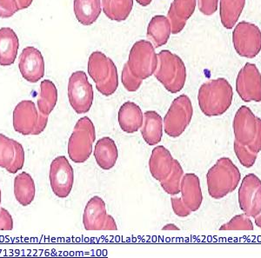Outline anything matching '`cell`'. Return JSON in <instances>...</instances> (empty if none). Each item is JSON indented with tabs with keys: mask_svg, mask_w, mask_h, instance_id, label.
I'll use <instances>...</instances> for the list:
<instances>
[{
	"mask_svg": "<svg viewBox=\"0 0 261 258\" xmlns=\"http://www.w3.org/2000/svg\"><path fill=\"white\" fill-rule=\"evenodd\" d=\"M235 51L241 56L253 59L261 51V31L256 24L242 21L232 33Z\"/></svg>",
	"mask_w": 261,
	"mask_h": 258,
	"instance_id": "obj_10",
	"label": "cell"
},
{
	"mask_svg": "<svg viewBox=\"0 0 261 258\" xmlns=\"http://www.w3.org/2000/svg\"><path fill=\"white\" fill-rule=\"evenodd\" d=\"M162 230L163 231H179V228L177 227L175 224H173V223H169L167 225L164 226Z\"/></svg>",
	"mask_w": 261,
	"mask_h": 258,
	"instance_id": "obj_42",
	"label": "cell"
},
{
	"mask_svg": "<svg viewBox=\"0 0 261 258\" xmlns=\"http://www.w3.org/2000/svg\"><path fill=\"white\" fill-rule=\"evenodd\" d=\"M173 157L164 146H156L151 152L149 160V169L152 178L161 182L168 178L172 170Z\"/></svg>",
	"mask_w": 261,
	"mask_h": 258,
	"instance_id": "obj_19",
	"label": "cell"
},
{
	"mask_svg": "<svg viewBox=\"0 0 261 258\" xmlns=\"http://www.w3.org/2000/svg\"><path fill=\"white\" fill-rule=\"evenodd\" d=\"M16 140L6 137L4 134H0V167L9 169L15 157Z\"/></svg>",
	"mask_w": 261,
	"mask_h": 258,
	"instance_id": "obj_31",
	"label": "cell"
},
{
	"mask_svg": "<svg viewBox=\"0 0 261 258\" xmlns=\"http://www.w3.org/2000/svg\"><path fill=\"white\" fill-rule=\"evenodd\" d=\"M118 120L122 131L126 133H135L142 127L144 114L138 104L127 101L120 107Z\"/></svg>",
	"mask_w": 261,
	"mask_h": 258,
	"instance_id": "obj_20",
	"label": "cell"
},
{
	"mask_svg": "<svg viewBox=\"0 0 261 258\" xmlns=\"http://www.w3.org/2000/svg\"><path fill=\"white\" fill-rule=\"evenodd\" d=\"M171 33V24L167 17L157 15L151 18L147 27V38L152 42L154 47H161L166 45Z\"/></svg>",
	"mask_w": 261,
	"mask_h": 258,
	"instance_id": "obj_24",
	"label": "cell"
},
{
	"mask_svg": "<svg viewBox=\"0 0 261 258\" xmlns=\"http://www.w3.org/2000/svg\"><path fill=\"white\" fill-rule=\"evenodd\" d=\"M35 183L32 176L22 172L14 179V196L19 205L28 206L35 198Z\"/></svg>",
	"mask_w": 261,
	"mask_h": 258,
	"instance_id": "obj_25",
	"label": "cell"
},
{
	"mask_svg": "<svg viewBox=\"0 0 261 258\" xmlns=\"http://www.w3.org/2000/svg\"><path fill=\"white\" fill-rule=\"evenodd\" d=\"M93 88L88 77L83 71L73 72L69 78V103L77 114H84L91 110L93 103Z\"/></svg>",
	"mask_w": 261,
	"mask_h": 258,
	"instance_id": "obj_9",
	"label": "cell"
},
{
	"mask_svg": "<svg viewBox=\"0 0 261 258\" xmlns=\"http://www.w3.org/2000/svg\"><path fill=\"white\" fill-rule=\"evenodd\" d=\"M181 199L192 212L199 211L203 202L200 181L194 173L184 174L180 183Z\"/></svg>",
	"mask_w": 261,
	"mask_h": 258,
	"instance_id": "obj_18",
	"label": "cell"
},
{
	"mask_svg": "<svg viewBox=\"0 0 261 258\" xmlns=\"http://www.w3.org/2000/svg\"><path fill=\"white\" fill-rule=\"evenodd\" d=\"M154 76L166 91L175 94L184 88L187 81V67L178 55L168 50H163L158 54V66Z\"/></svg>",
	"mask_w": 261,
	"mask_h": 258,
	"instance_id": "obj_3",
	"label": "cell"
},
{
	"mask_svg": "<svg viewBox=\"0 0 261 258\" xmlns=\"http://www.w3.org/2000/svg\"><path fill=\"white\" fill-rule=\"evenodd\" d=\"M18 68L27 82H39L45 75V60L40 51L33 46L24 48L19 56Z\"/></svg>",
	"mask_w": 261,
	"mask_h": 258,
	"instance_id": "obj_16",
	"label": "cell"
},
{
	"mask_svg": "<svg viewBox=\"0 0 261 258\" xmlns=\"http://www.w3.org/2000/svg\"><path fill=\"white\" fill-rule=\"evenodd\" d=\"M251 152L258 154L261 152V119L257 117V133L252 144L247 146Z\"/></svg>",
	"mask_w": 261,
	"mask_h": 258,
	"instance_id": "obj_40",
	"label": "cell"
},
{
	"mask_svg": "<svg viewBox=\"0 0 261 258\" xmlns=\"http://www.w3.org/2000/svg\"><path fill=\"white\" fill-rule=\"evenodd\" d=\"M233 99L231 83L224 77L203 83L198 92V103L205 116H221L229 110Z\"/></svg>",
	"mask_w": 261,
	"mask_h": 258,
	"instance_id": "obj_1",
	"label": "cell"
},
{
	"mask_svg": "<svg viewBox=\"0 0 261 258\" xmlns=\"http://www.w3.org/2000/svg\"><path fill=\"white\" fill-rule=\"evenodd\" d=\"M241 173L229 157H221L206 174L208 193L214 199L224 198L237 189Z\"/></svg>",
	"mask_w": 261,
	"mask_h": 258,
	"instance_id": "obj_2",
	"label": "cell"
},
{
	"mask_svg": "<svg viewBox=\"0 0 261 258\" xmlns=\"http://www.w3.org/2000/svg\"><path fill=\"white\" fill-rule=\"evenodd\" d=\"M83 224L86 231H116L115 220L107 215L104 200L95 196L86 204L83 215Z\"/></svg>",
	"mask_w": 261,
	"mask_h": 258,
	"instance_id": "obj_13",
	"label": "cell"
},
{
	"mask_svg": "<svg viewBox=\"0 0 261 258\" xmlns=\"http://www.w3.org/2000/svg\"><path fill=\"white\" fill-rule=\"evenodd\" d=\"M184 176V170L178 160H173L172 170L168 178L161 182V187L168 195L176 196L180 192V183Z\"/></svg>",
	"mask_w": 261,
	"mask_h": 258,
	"instance_id": "obj_30",
	"label": "cell"
},
{
	"mask_svg": "<svg viewBox=\"0 0 261 258\" xmlns=\"http://www.w3.org/2000/svg\"><path fill=\"white\" fill-rule=\"evenodd\" d=\"M13 228V219L9 211L0 208V231H12Z\"/></svg>",
	"mask_w": 261,
	"mask_h": 258,
	"instance_id": "obj_39",
	"label": "cell"
},
{
	"mask_svg": "<svg viewBox=\"0 0 261 258\" xmlns=\"http://www.w3.org/2000/svg\"><path fill=\"white\" fill-rule=\"evenodd\" d=\"M127 65L130 72L142 80L154 74L158 66V55L151 42L137 41L130 49Z\"/></svg>",
	"mask_w": 261,
	"mask_h": 258,
	"instance_id": "obj_8",
	"label": "cell"
},
{
	"mask_svg": "<svg viewBox=\"0 0 261 258\" xmlns=\"http://www.w3.org/2000/svg\"><path fill=\"white\" fill-rule=\"evenodd\" d=\"M101 6L107 18L122 22L130 16L134 0H101Z\"/></svg>",
	"mask_w": 261,
	"mask_h": 258,
	"instance_id": "obj_28",
	"label": "cell"
},
{
	"mask_svg": "<svg viewBox=\"0 0 261 258\" xmlns=\"http://www.w3.org/2000/svg\"><path fill=\"white\" fill-rule=\"evenodd\" d=\"M33 0H17L18 9L24 10L28 8L33 4Z\"/></svg>",
	"mask_w": 261,
	"mask_h": 258,
	"instance_id": "obj_41",
	"label": "cell"
},
{
	"mask_svg": "<svg viewBox=\"0 0 261 258\" xmlns=\"http://www.w3.org/2000/svg\"><path fill=\"white\" fill-rule=\"evenodd\" d=\"M246 5V0H220V15L223 26L232 29Z\"/></svg>",
	"mask_w": 261,
	"mask_h": 258,
	"instance_id": "obj_27",
	"label": "cell"
},
{
	"mask_svg": "<svg viewBox=\"0 0 261 258\" xmlns=\"http://www.w3.org/2000/svg\"><path fill=\"white\" fill-rule=\"evenodd\" d=\"M48 116L37 110L31 100L19 102L12 114V125L16 132L24 136L39 135L47 126Z\"/></svg>",
	"mask_w": 261,
	"mask_h": 258,
	"instance_id": "obj_6",
	"label": "cell"
},
{
	"mask_svg": "<svg viewBox=\"0 0 261 258\" xmlns=\"http://www.w3.org/2000/svg\"><path fill=\"white\" fill-rule=\"evenodd\" d=\"M241 211L255 218L261 213V180L253 173L244 177L238 193Z\"/></svg>",
	"mask_w": 261,
	"mask_h": 258,
	"instance_id": "obj_11",
	"label": "cell"
},
{
	"mask_svg": "<svg viewBox=\"0 0 261 258\" xmlns=\"http://www.w3.org/2000/svg\"><path fill=\"white\" fill-rule=\"evenodd\" d=\"M50 184L53 192L60 198L70 195L74 184V170L67 157L60 156L50 163Z\"/></svg>",
	"mask_w": 261,
	"mask_h": 258,
	"instance_id": "obj_12",
	"label": "cell"
},
{
	"mask_svg": "<svg viewBox=\"0 0 261 258\" xmlns=\"http://www.w3.org/2000/svg\"><path fill=\"white\" fill-rule=\"evenodd\" d=\"M19 40L15 32L9 27L0 29V66H12L18 56Z\"/></svg>",
	"mask_w": 261,
	"mask_h": 258,
	"instance_id": "obj_21",
	"label": "cell"
},
{
	"mask_svg": "<svg viewBox=\"0 0 261 258\" xmlns=\"http://www.w3.org/2000/svg\"><path fill=\"white\" fill-rule=\"evenodd\" d=\"M58 102V90L53 81L43 80L40 83V94L38 98V109L44 115L49 116Z\"/></svg>",
	"mask_w": 261,
	"mask_h": 258,
	"instance_id": "obj_29",
	"label": "cell"
},
{
	"mask_svg": "<svg viewBox=\"0 0 261 258\" xmlns=\"http://www.w3.org/2000/svg\"><path fill=\"white\" fill-rule=\"evenodd\" d=\"M136 1L137 3L140 5V6L146 7V6H148L151 3L152 0H136Z\"/></svg>",
	"mask_w": 261,
	"mask_h": 258,
	"instance_id": "obj_43",
	"label": "cell"
},
{
	"mask_svg": "<svg viewBox=\"0 0 261 258\" xmlns=\"http://www.w3.org/2000/svg\"><path fill=\"white\" fill-rule=\"evenodd\" d=\"M253 219H254V223H255L256 226L261 228V213L258 216H257L255 218H253Z\"/></svg>",
	"mask_w": 261,
	"mask_h": 258,
	"instance_id": "obj_44",
	"label": "cell"
},
{
	"mask_svg": "<svg viewBox=\"0 0 261 258\" xmlns=\"http://www.w3.org/2000/svg\"><path fill=\"white\" fill-rule=\"evenodd\" d=\"M96 141V130L88 117L80 119L75 125L68 141L70 159L76 163H85L92 153V145Z\"/></svg>",
	"mask_w": 261,
	"mask_h": 258,
	"instance_id": "obj_5",
	"label": "cell"
},
{
	"mask_svg": "<svg viewBox=\"0 0 261 258\" xmlns=\"http://www.w3.org/2000/svg\"><path fill=\"white\" fill-rule=\"evenodd\" d=\"M219 0H198V6L204 15L211 16L218 10Z\"/></svg>",
	"mask_w": 261,
	"mask_h": 258,
	"instance_id": "obj_38",
	"label": "cell"
},
{
	"mask_svg": "<svg viewBox=\"0 0 261 258\" xmlns=\"http://www.w3.org/2000/svg\"><path fill=\"white\" fill-rule=\"evenodd\" d=\"M253 223L246 213L239 214L232 217L229 222L220 226V231H252Z\"/></svg>",
	"mask_w": 261,
	"mask_h": 258,
	"instance_id": "obj_32",
	"label": "cell"
},
{
	"mask_svg": "<svg viewBox=\"0 0 261 258\" xmlns=\"http://www.w3.org/2000/svg\"><path fill=\"white\" fill-rule=\"evenodd\" d=\"M101 11V0H74L75 17L83 25L95 23Z\"/></svg>",
	"mask_w": 261,
	"mask_h": 258,
	"instance_id": "obj_26",
	"label": "cell"
},
{
	"mask_svg": "<svg viewBox=\"0 0 261 258\" xmlns=\"http://www.w3.org/2000/svg\"><path fill=\"white\" fill-rule=\"evenodd\" d=\"M88 73L102 95H113L119 87V75L115 64L101 51H94L88 60Z\"/></svg>",
	"mask_w": 261,
	"mask_h": 258,
	"instance_id": "obj_4",
	"label": "cell"
},
{
	"mask_svg": "<svg viewBox=\"0 0 261 258\" xmlns=\"http://www.w3.org/2000/svg\"><path fill=\"white\" fill-rule=\"evenodd\" d=\"M18 11L17 0H0V18H11Z\"/></svg>",
	"mask_w": 261,
	"mask_h": 258,
	"instance_id": "obj_36",
	"label": "cell"
},
{
	"mask_svg": "<svg viewBox=\"0 0 261 258\" xmlns=\"http://www.w3.org/2000/svg\"><path fill=\"white\" fill-rule=\"evenodd\" d=\"M232 130L235 141L243 146H249L257 133V117L249 107L239 108L232 121Z\"/></svg>",
	"mask_w": 261,
	"mask_h": 258,
	"instance_id": "obj_15",
	"label": "cell"
},
{
	"mask_svg": "<svg viewBox=\"0 0 261 258\" xmlns=\"http://www.w3.org/2000/svg\"><path fill=\"white\" fill-rule=\"evenodd\" d=\"M0 205H1V189H0Z\"/></svg>",
	"mask_w": 261,
	"mask_h": 258,
	"instance_id": "obj_45",
	"label": "cell"
},
{
	"mask_svg": "<svg viewBox=\"0 0 261 258\" xmlns=\"http://www.w3.org/2000/svg\"><path fill=\"white\" fill-rule=\"evenodd\" d=\"M193 116V104L190 98L185 94L176 98L164 118L166 135L173 138L181 136L190 125Z\"/></svg>",
	"mask_w": 261,
	"mask_h": 258,
	"instance_id": "obj_7",
	"label": "cell"
},
{
	"mask_svg": "<svg viewBox=\"0 0 261 258\" xmlns=\"http://www.w3.org/2000/svg\"><path fill=\"white\" fill-rule=\"evenodd\" d=\"M171 204H172V211L178 217L183 218V217L190 216L192 214V211L185 205L181 197H172Z\"/></svg>",
	"mask_w": 261,
	"mask_h": 258,
	"instance_id": "obj_37",
	"label": "cell"
},
{
	"mask_svg": "<svg viewBox=\"0 0 261 258\" xmlns=\"http://www.w3.org/2000/svg\"><path fill=\"white\" fill-rule=\"evenodd\" d=\"M236 92L246 103L261 102V73L255 65L247 63L239 71Z\"/></svg>",
	"mask_w": 261,
	"mask_h": 258,
	"instance_id": "obj_14",
	"label": "cell"
},
{
	"mask_svg": "<svg viewBox=\"0 0 261 258\" xmlns=\"http://www.w3.org/2000/svg\"><path fill=\"white\" fill-rule=\"evenodd\" d=\"M94 157L101 169L105 170L113 169L119 158V151L114 140L109 137L98 139L94 149Z\"/></svg>",
	"mask_w": 261,
	"mask_h": 258,
	"instance_id": "obj_22",
	"label": "cell"
},
{
	"mask_svg": "<svg viewBox=\"0 0 261 258\" xmlns=\"http://www.w3.org/2000/svg\"><path fill=\"white\" fill-rule=\"evenodd\" d=\"M16 154L14 157V160L12 165L10 167L7 171L11 174H16L17 172L19 171L22 168L24 167V160H25V155H24V150L23 146L19 142H15Z\"/></svg>",
	"mask_w": 261,
	"mask_h": 258,
	"instance_id": "obj_35",
	"label": "cell"
},
{
	"mask_svg": "<svg viewBox=\"0 0 261 258\" xmlns=\"http://www.w3.org/2000/svg\"><path fill=\"white\" fill-rule=\"evenodd\" d=\"M143 139L149 146H157L163 137V119L155 110H147L144 114L141 127Z\"/></svg>",
	"mask_w": 261,
	"mask_h": 258,
	"instance_id": "obj_23",
	"label": "cell"
},
{
	"mask_svg": "<svg viewBox=\"0 0 261 258\" xmlns=\"http://www.w3.org/2000/svg\"><path fill=\"white\" fill-rule=\"evenodd\" d=\"M233 150L238 160L242 166L246 169H250L255 164L256 160L258 158V154L251 152L249 149L247 148V146H243L237 141H234Z\"/></svg>",
	"mask_w": 261,
	"mask_h": 258,
	"instance_id": "obj_33",
	"label": "cell"
},
{
	"mask_svg": "<svg viewBox=\"0 0 261 258\" xmlns=\"http://www.w3.org/2000/svg\"><path fill=\"white\" fill-rule=\"evenodd\" d=\"M196 0H173L167 13L173 35L184 29L187 22L195 12Z\"/></svg>",
	"mask_w": 261,
	"mask_h": 258,
	"instance_id": "obj_17",
	"label": "cell"
},
{
	"mask_svg": "<svg viewBox=\"0 0 261 258\" xmlns=\"http://www.w3.org/2000/svg\"><path fill=\"white\" fill-rule=\"evenodd\" d=\"M122 83L125 87L126 91L130 92H134L140 89V86L142 84V79H140L135 77L132 72H130L127 63L125 64L123 71H122L121 76Z\"/></svg>",
	"mask_w": 261,
	"mask_h": 258,
	"instance_id": "obj_34",
	"label": "cell"
}]
</instances>
